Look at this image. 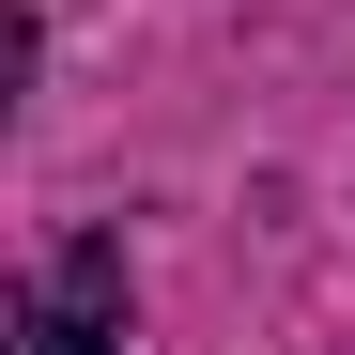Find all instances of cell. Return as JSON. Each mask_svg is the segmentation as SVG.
I'll use <instances>...</instances> for the list:
<instances>
[{
    "label": "cell",
    "mask_w": 355,
    "mask_h": 355,
    "mask_svg": "<svg viewBox=\"0 0 355 355\" xmlns=\"http://www.w3.org/2000/svg\"><path fill=\"white\" fill-rule=\"evenodd\" d=\"M16 355H124V324H108V293H31V309H16Z\"/></svg>",
    "instance_id": "cell-1"
}]
</instances>
